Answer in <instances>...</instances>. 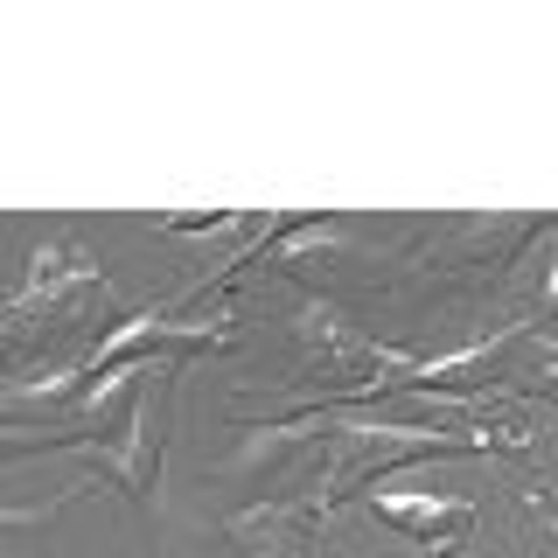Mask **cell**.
Instances as JSON below:
<instances>
[{"instance_id":"6","label":"cell","mask_w":558,"mask_h":558,"mask_svg":"<svg viewBox=\"0 0 558 558\" xmlns=\"http://www.w3.org/2000/svg\"><path fill=\"white\" fill-rule=\"evenodd\" d=\"M551 217H440L418 238V258L433 272H510Z\"/></svg>"},{"instance_id":"5","label":"cell","mask_w":558,"mask_h":558,"mask_svg":"<svg viewBox=\"0 0 558 558\" xmlns=\"http://www.w3.org/2000/svg\"><path fill=\"white\" fill-rule=\"evenodd\" d=\"M371 523H384L391 537H405L426 558H461L482 531L475 496H433V488H371Z\"/></svg>"},{"instance_id":"1","label":"cell","mask_w":558,"mask_h":558,"mask_svg":"<svg viewBox=\"0 0 558 558\" xmlns=\"http://www.w3.org/2000/svg\"><path fill=\"white\" fill-rule=\"evenodd\" d=\"M293 342H301V377H293V398L279 418H307V412H342L356 398H384V391H405L412 371L426 356L398 342L363 336L356 322L336 301H301L293 307Z\"/></svg>"},{"instance_id":"7","label":"cell","mask_w":558,"mask_h":558,"mask_svg":"<svg viewBox=\"0 0 558 558\" xmlns=\"http://www.w3.org/2000/svg\"><path fill=\"white\" fill-rule=\"evenodd\" d=\"M336 531V517L307 496H287V502H252L244 517H231V545L252 551V558H314V545Z\"/></svg>"},{"instance_id":"9","label":"cell","mask_w":558,"mask_h":558,"mask_svg":"<svg viewBox=\"0 0 558 558\" xmlns=\"http://www.w3.org/2000/svg\"><path fill=\"white\" fill-rule=\"evenodd\" d=\"M537 314H545V322H558V258H551L545 287H537Z\"/></svg>"},{"instance_id":"2","label":"cell","mask_w":558,"mask_h":558,"mask_svg":"<svg viewBox=\"0 0 558 558\" xmlns=\"http://www.w3.org/2000/svg\"><path fill=\"white\" fill-rule=\"evenodd\" d=\"M322 475H314L307 496L322 502L328 517H342V502L356 488H371L377 475L391 468H412V461H453V453H475L447 418H371V412H328V433H322Z\"/></svg>"},{"instance_id":"4","label":"cell","mask_w":558,"mask_h":558,"mask_svg":"<svg viewBox=\"0 0 558 558\" xmlns=\"http://www.w3.org/2000/svg\"><path fill=\"white\" fill-rule=\"evenodd\" d=\"M161 377H174V363H154L147 391H140V405L126 412V426H119L112 440L77 447V453L98 461V482L119 488L126 502H154V475H161V440H168V412H161L168 391H161Z\"/></svg>"},{"instance_id":"8","label":"cell","mask_w":558,"mask_h":558,"mask_svg":"<svg viewBox=\"0 0 558 558\" xmlns=\"http://www.w3.org/2000/svg\"><path fill=\"white\" fill-rule=\"evenodd\" d=\"M517 502H523V517L545 531V545L558 551V475H537V482H523L517 488Z\"/></svg>"},{"instance_id":"3","label":"cell","mask_w":558,"mask_h":558,"mask_svg":"<svg viewBox=\"0 0 558 558\" xmlns=\"http://www.w3.org/2000/svg\"><path fill=\"white\" fill-rule=\"evenodd\" d=\"M105 293L112 279L77 238H57L28 258V279L8 301V342L28 349L35 336H92L105 342Z\"/></svg>"}]
</instances>
